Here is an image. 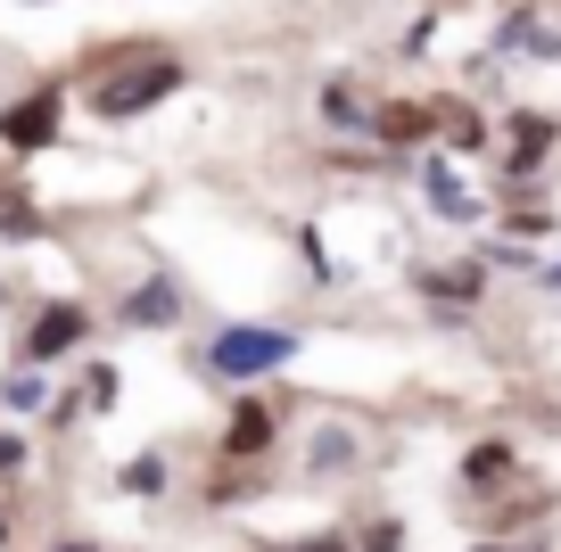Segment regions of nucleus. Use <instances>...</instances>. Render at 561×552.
Returning a JSON list of instances; mask_svg holds the SVG:
<instances>
[{"mask_svg":"<svg viewBox=\"0 0 561 552\" xmlns=\"http://www.w3.org/2000/svg\"><path fill=\"white\" fill-rule=\"evenodd\" d=\"M174 91H182V58H158V50H149L133 74L100 83V100H91V107H100V124H124V116H140V107L174 100Z\"/></svg>","mask_w":561,"mask_h":552,"instance_id":"f257e3e1","label":"nucleus"},{"mask_svg":"<svg viewBox=\"0 0 561 552\" xmlns=\"http://www.w3.org/2000/svg\"><path fill=\"white\" fill-rule=\"evenodd\" d=\"M289 355H298L289 330H224V338L207 346V363L224 380H256V371H273V363H289Z\"/></svg>","mask_w":561,"mask_h":552,"instance_id":"f03ea898","label":"nucleus"},{"mask_svg":"<svg viewBox=\"0 0 561 552\" xmlns=\"http://www.w3.org/2000/svg\"><path fill=\"white\" fill-rule=\"evenodd\" d=\"M58 100H67V91H34V100H18V107H0V140H9V149L18 157H34V149H50L58 140Z\"/></svg>","mask_w":561,"mask_h":552,"instance_id":"7ed1b4c3","label":"nucleus"},{"mask_svg":"<svg viewBox=\"0 0 561 552\" xmlns=\"http://www.w3.org/2000/svg\"><path fill=\"white\" fill-rule=\"evenodd\" d=\"M83 330H91V313H83V306H42V313H34V330H25V363H58L75 338H83Z\"/></svg>","mask_w":561,"mask_h":552,"instance_id":"20e7f679","label":"nucleus"},{"mask_svg":"<svg viewBox=\"0 0 561 552\" xmlns=\"http://www.w3.org/2000/svg\"><path fill=\"white\" fill-rule=\"evenodd\" d=\"M264 446H273V413H264V404H240L231 429H224V453H264Z\"/></svg>","mask_w":561,"mask_h":552,"instance_id":"39448f33","label":"nucleus"},{"mask_svg":"<svg viewBox=\"0 0 561 552\" xmlns=\"http://www.w3.org/2000/svg\"><path fill=\"white\" fill-rule=\"evenodd\" d=\"M174 306H182V297L165 289V280H149V289H140L133 306H124V322H174Z\"/></svg>","mask_w":561,"mask_h":552,"instance_id":"423d86ee","label":"nucleus"},{"mask_svg":"<svg viewBox=\"0 0 561 552\" xmlns=\"http://www.w3.org/2000/svg\"><path fill=\"white\" fill-rule=\"evenodd\" d=\"M504 470H512V446H479L471 462H462V479H471V486H495Z\"/></svg>","mask_w":561,"mask_h":552,"instance_id":"0eeeda50","label":"nucleus"},{"mask_svg":"<svg viewBox=\"0 0 561 552\" xmlns=\"http://www.w3.org/2000/svg\"><path fill=\"white\" fill-rule=\"evenodd\" d=\"M430 124H438L430 107H388V116H380V133H388V140H421Z\"/></svg>","mask_w":561,"mask_h":552,"instance_id":"6e6552de","label":"nucleus"},{"mask_svg":"<svg viewBox=\"0 0 561 552\" xmlns=\"http://www.w3.org/2000/svg\"><path fill=\"white\" fill-rule=\"evenodd\" d=\"M545 140H553V124H545V116H520V165H537Z\"/></svg>","mask_w":561,"mask_h":552,"instance_id":"1a4fd4ad","label":"nucleus"},{"mask_svg":"<svg viewBox=\"0 0 561 552\" xmlns=\"http://www.w3.org/2000/svg\"><path fill=\"white\" fill-rule=\"evenodd\" d=\"M430 289H438V297H479V273L455 264V273H430Z\"/></svg>","mask_w":561,"mask_h":552,"instance_id":"9d476101","label":"nucleus"},{"mask_svg":"<svg viewBox=\"0 0 561 552\" xmlns=\"http://www.w3.org/2000/svg\"><path fill=\"white\" fill-rule=\"evenodd\" d=\"M0 231H42V215H25V198H0Z\"/></svg>","mask_w":561,"mask_h":552,"instance_id":"9b49d317","label":"nucleus"},{"mask_svg":"<svg viewBox=\"0 0 561 552\" xmlns=\"http://www.w3.org/2000/svg\"><path fill=\"white\" fill-rule=\"evenodd\" d=\"M124 486H133V495H149V486H158V453H140V462L124 470Z\"/></svg>","mask_w":561,"mask_h":552,"instance_id":"f8f14e48","label":"nucleus"},{"mask_svg":"<svg viewBox=\"0 0 561 552\" xmlns=\"http://www.w3.org/2000/svg\"><path fill=\"white\" fill-rule=\"evenodd\" d=\"M83 404H116V371H91V380H83Z\"/></svg>","mask_w":561,"mask_h":552,"instance_id":"ddd939ff","label":"nucleus"},{"mask_svg":"<svg viewBox=\"0 0 561 552\" xmlns=\"http://www.w3.org/2000/svg\"><path fill=\"white\" fill-rule=\"evenodd\" d=\"M289 552H347L339 536H314V544H289Z\"/></svg>","mask_w":561,"mask_h":552,"instance_id":"4468645a","label":"nucleus"},{"mask_svg":"<svg viewBox=\"0 0 561 552\" xmlns=\"http://www.w3.org/2000/svg\"><path fill=\"white\" fill-rule=\"evenodd\" d=\"M67 552H91V544H67Z\"/></svg>","mask_w":561,"mask_h":552,"instance_id":"2eb2a0df","label":"nucleus"}]
</instances>
